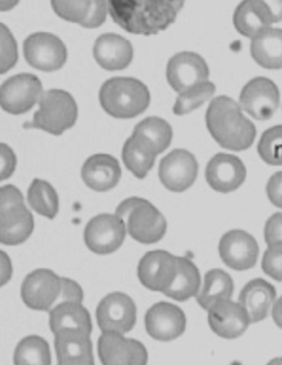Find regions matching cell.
<instances>
[{
    "label": "cell",
    "mask_w": 282,
    "mask_h": 365,
    "mask_svg": "<svg viewBox=\"0 0 282 365\" xmlns=\"http://www.w3.org/2000/svg\"><path fill=\"white\" fill-rule=\"evenodd\" d=\"M185 0H108V13L117 25L132 34L154 36L168 29Z\"/></svg>",
    "instance_id": "1"
},
{
    "label": "cell",
    "mask_w": 282,
    "mask_h": 365,
    "mask_svg": "<svg viewBox=\"0 0 282 365\" xmlns=\"http://www.w3.org/2000/svg\"><path fill=\"white\" fill-rule=\"evenodd\" d=\"M241 110V105L229 96H219L209 103L207 128L223 148L243 151L254 144L257 133L255 125Z\"/></svg>",
    "instance_id": "2"
},
{
    "label": "cell",
    "mask_w": 282,
    "mask_h": 365,
    "mask_svg": "<svg viewBox=\"0 0 282 365\" xmlns=\"http://www.w3.org/2000/svg\"><path fill=\"white\" fill-rule=\"evenodd\" d=\"M100 101L105 112L115 118H132L142 114L150 103V93L140 81L114 78L103 84Z\"/></svg>",
    "instance_id": "3"
},
{
    "label": "cell",
    "mask_w": 282,
    "mask_h": 365,
    "mask_svg": "<svg viewBox=\"0 0 282 365\" xmlns=\"http://www.w3.org/2000/svg\"><path fill=\"white\" fill-rule=\"evenodd\" d=\"M116 215L124 220L129 235L139 243H157L166 234V219L147 200L129 197L117 207Z\"/></svg>",
    "instance_id": "4"
},
{
    "label": "cell",
    "mask_w": 282,
    "mask_h": 365,
    "mask_svg": "<svg viewBox=\"0 0 282 365\" xmlns=\"http://www.w3.org/2000/svg\"><path fill=\"white\" fill-rule=\"evenodd\" d=\"M34 229L33 217L26 207L24 195L15 185L0 190V241L19 245L29 239Z\"/></svg>",
    "instance_id": "5"
},
{
    "label": "cell",
    "mask_w": 282,
    "mask_h": 365,
    "mask_svg": "<svg viewBox=\"0 0 282 365\" xmlns=\"http://www.w3.org/2000/svg\"><path fill=\"white\" fill-rule=\"evenodd\" d=\"M78 105L70 93L62 90L43 92L39 101V110L25 128L42 129L49 134H63L78 120Z\"/></svg>",
    "instance_id": "6"
},
{
    "label": "cell",
    "mask_w": 282,
    "mask_h": 365,
    "mask_svg": "<svg viewBox=\"0 0 282 365\" xmlns=\"http://www.w3.org/2000/svg\"><path fill=\"white\" fill-rule=\"evenodd\" d=\"M61 294L62 278L50 269L34 270L22 282V300L30 309L50 312Z\"/></svg>",
    "instance_id": "7"
},
{
    "label": "cell",
    "mask_w": 282,
    "mask_h": 365,
    "mask_svg": "<svg viewBox=\"0 0 282 365\" xmlns=\"http://www.w3.org/2000/svg\"><path fill=\"white\" fill-rule=\"evenodd\" d=\"M24 54L29 66L44 72L60 70L68 58L63 41L48 32L30 34L24 42Z\"/></svg>",
    "instance_id": "8"
},
{
    "label": "cell",
    "mask_w": 282,
    "mask_h": 365,
    "mask_svg": "<svg viewBox=\"0 0 282 365\" xmlns=\"http://www.w3.org/2000/svg\"><path fill=\"white\" fill-rule=\"evenodd\" d=\"M126 237V225L117 215H103L93 217L85 227L84 240L90 251L98 255L114 253L120 249Z\"/></svg>",
    "instance_id": "9"
},
{
    "label": "cell",
    "mask_w": 282,
    "mask_h": 365,
    "mask_svg": "<svg viewBox=\"0 0 282 365\" xmlns=\"http://www.w3.org/2000/svg\"><path fill=\"white\" fill-rule=\"evenodd\" d=\"M280 104V92L275 82L258 76L244 86L239 96L241 110L258 120H270Z\"/></svg>",
    "instance_id": "10"
},
{
    "label": "cell",
    "mask_w": 282,
    "mask_h": 365,
    "mask_svg": "<svg viewBox=\"0 0 282 365\" xmlns=\"http://www.w3.org/2000/svg\"><path fill=\"white\" fill-rule=\"evenodd\" d=\"M43 91L41 81L33 74H18L0 88V104L13 115L24 114L39 103Z\"/></svg>",
    "instance_id": "11"
},
{
    "label": "cell",
    "mask_w": 282,
    "mask_h": 365,
    "mask_svg": "<svg viewBox=\"0 0 282 365\" xmlns=\"http://www.w3.org/2000/svg\"><path fill=\"white\" fill-rule=\"evenodd\" d=\"M96 319L103 332L127 334L136 324V304L122 292H112L98 304Z\"/></svg>",
    "instance_id": "12"
},
{
    "label": "cell",
    "mask_w": 282,
    "mask_h": 365,
    "mask_svg": "<svg viewBox=\"0 0 282 365\" xmlns=\"http://www.w3.org/2000/svg\"><path fill=\"white\" fill-rule=\"evenodd\" d=\"M178 273V257L166 251H152L141 258L138 277L141 284L152 292L164 294Z\"/></svg>",
    "instance_id": "13"
},
{
    "label": "cell",
    "mask_w": 282,
    "mask_h": 365,
    "mask_svg": "<svg viewBox=\"0 0 282 365\" xmlns=\"http://www.w3.org/2000/svg\"><path fill=\"white\" fill-rule=\"evenodd\" d=\"M199 165L190 151L175 149L161 160L159 178L168 190L183 192L197 180Z\"/></svg>",
    "instance_id": "14"
},
{
    "label": "cell",
    "mask_w": 282,
    "mask_h": 365,
    "mask_svg": "<svg viewBox=\"0 0 282 365\" xmlns=\"http://www.w3.org/2000/svg\"><path fill=\"white\" fill-rule=\"evenodd\" d=\"M98 356L103 364H147L144 344L117 332H103L98 339Z\"/></svg>",
    "instance_id": "15"
},
{
    "label": "cell",
    "mask_w": 282,
    "mask_h": 365,
    "mask_svg": "<svg viewBox=\"0 0 282 365\" xmlns=\"http://www.w3.org/2000/svg\"><path fill=\"white\" fill-rule=\"evenodd\" d=\"M209 76V66L204 58L194 52L175 54L167 66L169 84L178 93L207 82Z\"/></svg>",
    "instance_id": "16"
},
{
    "label": "cell",
    "mask_w": 282,
    "mask_h": 365,
    "mask_svg": "<svg viewBox=\"0 0 282 365\" xmlns=\"http://www.w3.org/2000/svg\"><path fill=\"white\" fill-rule=\"evenodd\" d=\"M219 256L229 267L247 270L257 263L259 247L255 237L243 230H231L221 237Z\"/></svg>",
    "instance_id": "17"
},
{
    "label": "cell",
    "mask_w": 282,
    "mask_h": 365,
    "mask_svg": "<svg viewBox=\"0 0 282 365\" xmlns=\"http://www.w3.org/2000/svg\"><path fill=\"white\" fill-rule=\"evenodd\" d=\"M145 324L151 338L167 342L184 334L187 317L183 310L175 304L160 302L147 312Z\"/></svg>",
    "instance_id": "18"
},
{
    "label": "cell",
    "mask_w": 282,
    "mask_h": 365,
    "mask_svg": "<svg viewBox=\"0 0 282 365\" xmlns=\"http://www.w3.org/2000/svg\"><path fill=\"white\" fill-rule=\"evenodd\" d=\"M207 312L209 327L221 338H239L251 324L249 314L239 302L221 299L215 302Z\"/></svg>",
    "instance_id": "19"
},
{
    "label": "cell",
    "mask_w": 282,
    "mask_h": 365,
    "mask_svg": "<svg viewBox=\"0 0 282 365\" xmlns=\"http://www.w3.org/2000/svg\"><path fill=\"white\" fill-rule=\"evenodd\" d=\"M245 165L239 157L229 154L215 155L207 163L205 177L212 189L229 193L237 190L246 179Z\"/></svg>",
    "instance_id": "20"
},
{
    "label": "cell",
    "mask_w": 282,
    "mask_h": 365,
    "mask_svg": "<svg viewBox=\"0 0 282 365\" xmlns=\"http://www.w3.org/2000/svg\"><path fill=\"white\" fill-rule=\"evenodd\" d=\"M54 13L88 29L100 27L108 14V0H51Z\"/></svg>",
    "instance_id": "21"
},
{
    "label": "cell",
    "mask_w": 282,
    "mask_h": 365,
    "mask_svg": "<svg viewBox=\"0 0 282 365\" xmlns=\"http://www.w3.org/2000/svg\"><path fill=\"white\" fill-rule=\"evenodd\" d=\"M54 336L58 364H94L90 332L62 329Z\"/></svg>",
    "instance_id": "22"
},
{
    "label": "cell",
    "mask_w": 282,
    "mask_h": 365,
    "mask_svg": "<svg viewBox=\"0 0 282 365\" xmlns=\"http://www.w3.org/2000/svg\"><path fill=\"white\" fill-rule=\"evenodd\" d=\"M96 62L108 71H120L132 63L134 49L128 40L116 34H104L93 49Z\"/></svg>",
    "instance_id": "23"
},
{
    "label": "cell",
    "mask_w": 282,
    "mask_h": 365,
    "mask_svg": "<svg viewBox=\"0 0 282 365\" xmlns=\"http://www.w3.org/2000/svg\"><path fill=\"white\" fill-rule=\"evenodd\" d=\"M122 169L110 155L98 154L90 157L82 168V178L92 190L106 192L120 182Z\"/></svg>",
    "instance_id": "24"
},
{
    "label": "cell",
    "mask_w": 282,
    "mask_h": 365,
    "mask_svg": "<svg viewBox=\"0 0 282 365\" xmlns=\"http://www.w3.org/2000/svg\"><path fill=\"white\" fill-rule=\"evenodd\" d=\"M233 22L241 36L254 39L271 27L275 20L263 0H243L234 13Z\"/></svg>",
    "instance_id": "25"
},
{
    "label": "cell",
    "mask_w": 282,
    "mask_h": 365,
    "mask_svg": "<svg viewBox=\"0 0 282 365\" xmlns=\"http://www.w3.org/2000/svg\"><path fill=\"white\" fill-rule=\"evenodd\" d=\"M277 297L275 287L265 279L257 278L246 284L241 292L239 302L249 314L251 324L267 318Z\"/></svg>",
    "instance_id": "26"
},
{
    "label": "cell",
    "mask_w": 282,
    "mask_h": 365,
    "mask_svg": "<svg viewBox=\"0 0 282 365\" xmlns=\"http://www.w3.org/2000/svg\"><path fill=\"white\" fill-rule=\"evenodd\" d=\"M251 54L258 66L282 68V29L269 27L251 39Z\"/></svg>",
    "instance_id": "27"
},
{
    "label": "cell",
    "mask_w": 282,
    "mask_h": 365,
    "mask_svg": "<svg viewBox=\"0 0 282 365\" xmlns=\"http://www.w3.org/2000/svg\"><path fill=\"white\" fill-rule=\"evenodd\" d=\"M157 156L158 154L154 147L136 133H132L127 139L122 148L125 166L139 179H144L148 175L154 167Z\"/></svg>",
    "instance_id": "28"
},
{
    "label": "cell",
    "mask_w": 282,
    "mask_h": 365,
    "mask_svg": "<svg viewBox=\"0 0 282 365\" xmlns=\"http://www.w3.org/2000/svg\"><path fill=\"white\" fill-rule=\"evenodd\" d=\"M50 328L54 334L62 329H80L90 334L92 320L80 302L66 300L58 302L50 310Z\"/></svg>",
    "instance_id": "29"
},
{
    "label": "cell",
    "mask_w": 282,
    "mask_h": 365,
    "mask_svg": "<svg viewBox=\"0 0 282 365\" xmlns=\"http://www.w3.org/2000/svg\"><path fill=\"white\" fill-rule=\"evenodd\" d=\"M201 286V275L192 261L187 257H178V273L172 285L164 295L177 302H187L197 296Z\"/></svg>",
    "instance_id": "30"
},
{
    "label": "cell",
    "mask_w": 282,
    "mask_h": 365,
    "mask_svg": "<svg viewBox=\"0 0 282 365\" xmlns=\"http://www.w3.org/2000/svg\"><path fill=\"white\" fill-rule=\"evenodd\" d=\"M234 292V282L231 276L221 269H212L205 274L204 285L197 294V299L203 309L209 308L221 299H231Z\"/></svg>",
    "instance_id": "31"
},
{
    "label": "cell",
    "mask_w": 282,
    "mask_h": 365,
    "mask_svg": "<svg viewBox=\"0 0 282 365\" xmlns=\"http://www.w3.org/2000/svg\"><path fill=\"white\" fill-rule=\"evenodd\" d=\"M28 202L42 217L52 220L58 212V197L54 187L41 179H34L28 190Z\"/></svg>",
    "instance_id": "32"
},
{
    "label": "cell",
    "mask_w": 282,
    "mask_h": 365,
    "mask_svg": "<svg viewBox=\"0 0 282 365\" xmlns=\"http://www.w3.org/2000/svg\"><path fill=\"white\" fill-rule=\"evenodd\" d=\"M14 361L17 365L51 364L49 344L41 336H26L18 344Z\"/></svg>",
    "instance_id": "33"
},
{
    "label": "cell",
    "mask_w": 282,
    "mask_h": 365,
    "mask_svg": "<svg viewBox=\"0 0 282 365\" xmlns=\"http://www.w3.org/2000/svg\"><path fill=\"white\" fill-rule=\"evenodd\" d=\"M134 133L146 139L158 155L166 150L172 140V128L166 120L159 117H148L141 120L135 127Z\"/></svg>",
    "instance_id": "34"
},
{
    "label": "cell",
    "mask_w": 282,
    "mask_h": 365,
    "mask_svg": "<svg viewBox=\"0 0 282 365\" xmlns=\"http://www.w3.org/2000/svg\"><path fill=\"white\" fill-rule=\"evenodd\" d=\"M214 93L215 86L209 81L197 84V86L180 93V96L177 98L174 106H173V113L179 116L189 114L212 98V96H214Z\"/></svg>",
    "instance_id": "35"
},
{
    "label": "cell",
    "mask_w": 282,
    "mask_h": 365,
    "mask_svg": "<svg viewBox=\"0 0 282 365\" xmlns=\"http://www.w3.org/2000/svg\"><path fill=\"white\" fill-rule=\"evenodd\" d=\"M258 154L268 165L282 166V125L271 127L261 135Z\"/></svg>",
    "instance_id": "36"
},
{
    "label": "cell",
    "mask_w": 282,
    "mask_h": 365,
    "mask_svg": "<svg viewBox=\"0 0 282 365\" xmlns=\"http://www.w3.org/2000/svg\"><path fill=\"white\" fill-rule=\"evenodd\" d=\"M0 71L6 73L10 68H13L18 60L17 43L10 30L5 25L0 28Z\"/></svg>",
    "instance_id": "37"
},
{
    "label": "cell",
    "mask_w": 282,
    "mask_h": 365,
    "mask_svg": "<svg viewBox=\"0 0 282 365\" xmlns=\"http://www.w3.org/2000/svg\"><path fill=\"white\" fill-rule=\"evenodd\" d=\"M261 267L273 279L282 282V242L268 245L267 251L263 254Z\"/></svg>",
    "instance_id": "38"
},
{
    "label": "cell",
    "mask_w": 282,
    "mask_h": 365,
    "mask_svg": "<svg viewBox=\"0 0 282 365\" xmlns=\"http://www.w3.org/2000/svg\"><path fill=\"white\" fill-rule=\"evenodd\" d=\"M265 240L267 245L282 242V212L271 215L266 222Z\"/></svg>",
    "instance_id": "39"
},
{
    "label": "cell",
    "mask_w": 282,
    "mask_h": 365,
    "mask_svg": "<svg viewBox=\"0 0 282 365\" xmlns=\"http://www.w3.org/2000/svg\"><path fill=\"white\" fill-rule=\"evenodd\" d=\"M268 199L275 207L282 209V171L270 177L266 187Z\"/></svg>",
    "instance_id": "40"
},
{
    "label": "cell",
    "mask_w": 282,
    "mask_h": 365,
    "mask_svg": "<svg viewBox=\"0 0 282 365\" xmlns=\"http://www.w3.org/2000/svg\"><path fill=\"white\" fill-rule=\"evenodd\" d=\"M83 290L74 280L62 278V294L58 302L72 300V302H83Z\"/></svg>",
    "instance_id": "41"
},
{
    "label": "cell",
    "mask_w": 282,
    "mask_h": 365,
    "mask_svg": "<svg viewBox=\"0 0 282 365\" xmlns=\"http://www.w3.org/2000/svg\"><path fill=\"white\" fill-rule=\"evenodd\" d=\"M1 180H6L9 178L10 175H13L16 169L15 154H14L13 149L8 147L6 144H1Z\"/></svg>",
    "instance_id": "42"
},
{
    "label": "cell",
    "mask_w": 282,
    "mask_h": 365,
    "mask_svg": "<svg viewBox=\"0 0 282 365\" xmlns=\"http://www.w3.org/2000/svg\"><path fill=\"white\" fill-rule=\"evenodd\" d=\"M263 1L269 8L275 24L282 21V0H263Z\"/></svg>",
    "instance_id": "43"
},
{
    "label": "cell",
    "mask_w": 282,
    "mask_h": 365,
    "mask_svg": "<svg viewBox=\"0 0 282 365\" xmlns=\"http://www.w3.org/2000/svg\"><path fill=\"white\" fill-rule=\"evenodd\" d=\"M273 318L275 324L282 329V296L276 300L273 306Z\"/></svg>",
    "instance_id": "44"
},
{
    "label": "cell",
    "mask_w": 282,
    "mask_h": 365,
    "mask_svg": "<svg viewBox=\"0 0 282 365\" xmlns=\"http://www.w3.org/2000/svg\"><path fill=\"white\" fill-rule=\"evenodd\" d=\"M3 255V276H1V285H5L6 282L10 279V276H11V267H10V261L8 259L7 255L5 253H1Z\"/></svg>",
    "instance_id": "45"
},
{
    "label": "cell",
    "mask_w": 282,
    "mask_h": 365,
    "mask_svg": "<svg viewBox=\"0 0 282 365\" xmlns=\"http://www.w3.org/2000/svg\"><path fill=\"white\" fill-rule=\"evenodd\" d=\"M19 3V0H0V10L1 11H9L15 8Z\"/></svg>",
    "instance_id": "46"
},
{
    "label": "cell",
    "mask_w": 282,
    "mask_h": 365,
    "mask_svg": "<svg viewBox=\"0 0 282 365\" xmlns=\"http://www.w3.org/2000/svg\"><path fill=\"white\" fill-rule=\"evenodd\" d=\"M269 364H282V358L275 359V360L271 361Z\"/></svg>",
    "instance_id": "47"
}]
</instances>
